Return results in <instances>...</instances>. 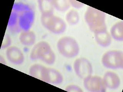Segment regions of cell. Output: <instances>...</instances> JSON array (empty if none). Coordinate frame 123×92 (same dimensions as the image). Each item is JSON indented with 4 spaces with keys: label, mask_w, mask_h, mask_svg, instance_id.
<instances>
[{
    "label": "cell",
    "mask_w": 123,
    "mask_h": 92,
    "mask_svg": "<svg viewBox=\"0 0 123 92\" xmlns=\"http://www.w3.org/2000/svg\"><path fill=\"white\" fill-rule=\"evenodd\" d=\"M84 18L90 30L94 34L107 31L106 15L103 12L89 6L85 13Z\"/></svg>",
    "instance_id": "obj_1"
},
{
    "label": "cell",
    "mask_w": 123,
    "mask_h": 92,
    "mask_svg": "<svg viewBox=\"0 0 123 92\" xmlns=\"http://www.w3.org/2000/svg\"><path fill=\"white\" fill-rule=\"evenodd\" d=\"M57 48L62 55L70 58L78 55L80 51L78 43L74 38L70 36L60 38L57 43Z\"/></svg>",
    "instance_id": "obj_2"
},
{
    "label": "cell",
    "mask_w": 123,
    "mask_h": 92,
    "mask_svg": "<svg viewBox=\"0 0 123 92\" xmlns=\"http://www.w3.org/2000/svg\"><path fill=\"white\" fill-rule=\"evenodd\" d=\"M41 22L45 29L55 34H62L66 29L64 21L54 14L42 15Z\"/></svg>",
    "instance_id": "obj_3"
},
{
    "label": "cell",
    "mask_w": 123,
    "mask_h": 92,
    "mask_svg": "<svg viewBox=\"0 0 123 92\" xmlns=\"http://www.w3.org/2000/svg\"><path fill=\"white\" fill-rule=\"evenodd\" d=\"M102 63L103 66L108 69H123V52L117 50L106 52L102 56Z\"/></svg>",
    "instance_id": "obj_4"
},
{
    "label": "cell",
    "mask_w": 123,
    "mask_h": 92,
    "mask_svg": "<svg viewBox=\"0 0 123 92\" xmlns=\"http://www.w3.org/2000/svg\"><path fill=\"white\" fill-rule=\"evenodd\" d=\"M73 68L77 76L83 80L91 76L93 73L91 63L88 59L84 58L76 59L74 63Z\"/></svg>",
    "instance_id": "obj_5"
},
{
    "label": "cell",
    "mask_w": 123,
    "mask_h": 92,
    "mask_svg": "<svg viewBox=\"0 0 123 92\" xmlns=\"http://www.w3.org/2000/svg\"><path fill=\"white\" fill-rule=\"evenodd\" d=\"M52 52L53 50L47 42L40 41L36 44L31 50L30 58L32 60L39 59L43 62Z\"/></svg>",
    "instance_id": "obj_6"
},
{
    "label": "cell",
    "mask_w": 123,
    "mask_h": 92,
    "mask_svg": "<svg viewBox=\"0 0 123 92\" xmlns=\"http://www.w3.org/2000/svg\"><path fill=\"white\" fill-rule=\"evenodd\" d=\"M84 86L88 91L91 92H105L106 87L103 78L98 76H90L84 80Z\"/></svg>",
    "instance_id": "obj_7"
},
{
    "label": "cell",
    "mask_w": 123,
    "mask_h": 92,
    "mask_svg": "<svg viewBox=\"0 0 123 92\" xmlns=\"http://www.w3.org/2000/svg\"><path fill=\"white\" fill-rule=\"evenodd\" d=\"M63 77L60 72L55 69L45 68L43 81L50 84L58 85L63 81Z\"/></svg>",
    "instance_id": "obj_8"
},
{
    "label": "cell",
    "mask_w": 123,
    "mask_h": 92,
    "mask_svg": "<svg viewBox=\"0 0 123 92\" xmlns=\"http://www.w3.org/2000/svg\"><path fill=\"white\" fill-rule=\"evenodd\" d=\"M6 55L8 60L15 65L22 64L24 60V55L21 50L15 46L7 48Z\"/></svg>",
    "instance_id": "obj_9"
},
{
    "label": "cell",
    "mask_w": 123,
    "mask_h": 92,
    "mask_svg": "<svg viewBox=\"0 0 123 92\" xmlns=\"http://www.w3.org/2000/svg\"><path fill=\"white\" fill-rule=\"evenodd\" d=\"M103 80L106 87L109 89H117L120 86V79L118 75L114 72H106L104 75Z\"/></svg>",
    "instance_id": "obj_10"
},
{
    "label": "cell",
    "mask_w": 123,
    "mask_h": 92,
    "mask_svg": "<svg viewBox=\"0 0 123 92\" xmlns=\"http://www.w3.org/2000/svg\"><path fill=\"white\" fill-rule=\"evenodd\" d=\"M19 40L23 45L32 46L36 42V34L32 31H25L21 33L19 35Z\"/></svg>",
    "instance_id": "obj_11"
},
{
    "label": "cell",
    "mask_w": 123,
    "mask_h": 92,
    "mask_svg": "<svg viewBox=\"0 0 123 92\" xmlns=\"http://www.w3.org/2000/svg\"><path fill=\"white\" fill-rule=\"evenodd\" d=\"M95 39L98 45L102 47H108L111 43V36L107 31L95 34Z\"/></svg>",
    "instance_id": "obj_12"
},
{
    "label": "cell",
    "mask_w": 123,
    "mask_h": 92,
    "mask_svg": "<svg viewBox=\"0 0 123 92\" xmlns=\"http://www.w3.org/2000/svg\"><path fill=\"white\" fill-rule=\"evenodd\" d=\"M111 35L115 40L117 41H123V22H118L111 27Z\"/></svg>",
    "instance_id": "obj_13"
},
{
    "label": "cell",
    "mask_w": 123,
    "mask_h": 92,
    "mask_svg": "<svg viewBox=\"0 0 123 92\" xmlns=\"http://www.w3.org/2000/svg\"><path fill=\"white\" fill-rule=\"evenodd\" d=\"M38 7L42 15L54 14V7L51 0H39Z\"/></svg>",
    "instance_id": "obj_14"
},
{
    "label": "cell",
    "mask_w": 123,
    "mask_h": 92,
    "mask_svg": "<svg viewBox=\"0 0 123 92\" xmlns=\"http://www.w3.org/2000/svg\"><path fill=\"white\" fill-rule=\"evenodd\" d=\"M45 68L41 64H34L32 65L29 69V74L32 77L43 81Z\"/></svg>",
    "instance_id": "obj_15"
},
{
    "label": "cell",
    "mask_w": 123,
    "mask_h": 92,
    "mask_svg": "<svg viewBox=\"0 0 123 92\" xmlns=\"http://www.w3.org/2000/svg\"><path fill=\"white\" fill-rule=\"evenodd\" d=\"M51 1L54 8L61 12L66 11L70 7L69 1L66 0H53Z\"/></svg>",
    "instance_id": "obj_16"
},
{
    "label": "cell",
    "mask_w": 123,
    "mask_h": 92,
    "mask_svg": "<svg viewBox=\"0 0 123 92\" xmlns=\"http://www.w3.org/2000/svg\"><path fill=\"white\" fill-rule=\"evenodd\" d=\"M79 15L77 11L71 10L67 13L65 19L67 23L71 25H76L79 21Z\"/></svg>",
    "instance_id": "obj_17"
},
{
    "label": "cell",
    "mask_w": 123,
    "mask_h": 92,
    "mask_svg": "<svg viewBox=\"0 0 123 92\" xmlns=\"http://www.w3.org/2000/svg\"><path fill=\"white\" fill-rule=\"evenodd\" d=\"M12 43L11 39L9 34H6L4 36L3 41L1 46V49H5L8 48L11 46Z\"/></svg>",
    "instance_id": "obj_18"
},
{
    "label": "cell",
    "mask_w": 123,
    "mask_h": 92,
    "mask_svg": "<svg viewBox=\"0 0 123 92\" xmlns=\"http://www.w3.org/2000/svg\"><path fill=\"white\" fill-rule=\"evenodd\" d=\"M65 90L69 92H83V90L80 87L74 84H71L65 88Z\"/></svg>",
    "instance_id": "obj_19"
},
{
    "label": "cell",
    "mask_w": 123,
    "mask_h": 92,
    "mask_svg": "<svg viewBox=\"0 0 123 92\" xmlns=\"http://www.w3.org/2000/svg\"><path fill=\"white\" fill-rule=\"evenodd\" d=\"M68 1L70 4V6H72V7L75 8V9H81L83 7H84L85 5L83 3L75 0H70Z\"/></svg>",
    "instance_id": "obj_20"
}]
</instances>
